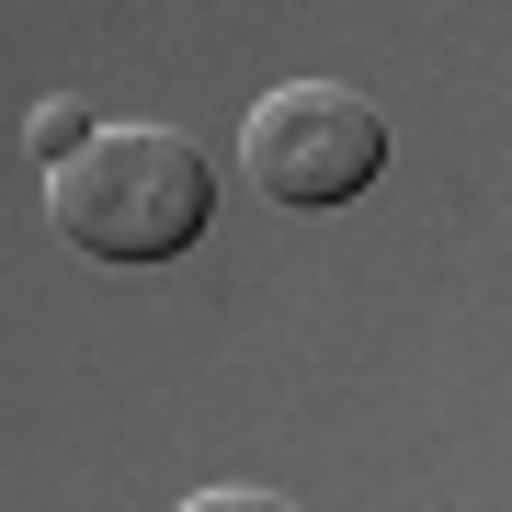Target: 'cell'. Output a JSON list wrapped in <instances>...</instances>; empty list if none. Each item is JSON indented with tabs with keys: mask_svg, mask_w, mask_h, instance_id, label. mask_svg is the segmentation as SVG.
<instances>
[{
	"mask_svg": "<svg viewBox=\"0 0 512 512\" xmlns=\"http://www.w3.org/2000/svg\"><path fill=\"white\" fill-rule=\"evenodd\" d=\"M46 217L80 262H183L217 217V171L183 126H103L80 160L46 171Z\"/></svg>",
	"mask_w": 512,
	"mask_h": 512,
	"instance_id": "1",
	"label": "cell"
},
{
	"mask_svg": "<svg viewBox=\"0 0 512 512\" xmlns=\"http://www.w3.org/2000/svg\"><path fill=\"white\" fill-rule=\"evenodd\" d=\"M183 512H296V501L285 490H194Z\"/></svg>",
	"mask_w": 512,
	"mask_h": 512,
	"instance_id": "4",
	"label": "cell"
},
{
	"mask_svg": "<svg viewBox=\"0 0 512 512\" xmlns=\"http://www.w3.org/2000/svg\"><path fill=\"white\" fill-rule=\"evenodd\" d=\"M239 171H251V194L296 205V217H330V205L376 194L387 114L365 92H342V80H285V92H262L251 126H239Z\"/></svg>",
	"mask_w": 512,
	"mask_h": 512,
	"instance_id": "2",
	"label": "cell"
},
{
	"mask_svg": "<svg viewBox=\"0 0 512 512\" xmlns=\"http://www.w3.org/2000/svg\"><path fill=\"white\" fill-rule=\"evenodd\" d=\"M23 137H35V160L57 171V160H80V148H92L103 126H92V114H80V103H35V126H23Z\"/></svg>",
	"mask_w": 512,
	"mask_h": 512,
	"instance_id": "3",
	"label": "cell"
}]
</instances>
